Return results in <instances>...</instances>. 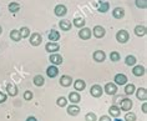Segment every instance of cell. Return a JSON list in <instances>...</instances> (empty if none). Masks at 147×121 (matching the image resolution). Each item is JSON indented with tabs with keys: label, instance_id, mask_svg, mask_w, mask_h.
Wrapping results in <instances>:
<instances>
[{
	"label": "cell",
	"instance_id": "1",
	"mask_svg": "<svg viewBox=\"0 0 147 121\" xmlns=\"http://www.w3.org/2000/svg\"><path fill=\"white\" fill-rule=\"evenodd\" d=\"M116 40L117 43L120 44H126L128 40H130V34H128L127 30H123V29H121L116 32Z\"/></svg>",
	"mask_w": 147,
	"mask_h": 121
},
{
	"label": "cell",
	"instance_id": "2",
	"mask_svg": "<svg viewBox=\"0 0 147 121\" xmlns=\"http://www.w3.org/2000/svg\"><path fill=\"white\" fill-rule=\"evenodd\" d=\"M117 91H119V87H117L115 82H107L104 86V93L110 95V96H115L117 94Z\"/></svg>",
	"mask_w": 147,
	"mask_h": 121
},
{
	"label": "cell",
	"instance_id": "3",
	"mask_svg": "<svg viewBox=\"0 0 147 121\" xmlns=\"http://www.w3.org/2000/svg\"><path fill=\"white\" fill-rule=\"evenodd\" d=\"M90 95L92 97H101L102 95H104V87H102L101 85H98V84H95V85L91 86V89H90Z\"/></svg>",
	"mask_w": 147,
	"mask_h": 121
},
{
	"label": "cell",
	"instance_id": "4",
	"mask_svg": "<svg viewBox=\"0 0 147 121\" xmlns=\"http://www.w3.org/2000/svg\"><path fill=\"white\" fill-rule=\"evenodd\" d=\"M132 106H134V102H132L131 99H121L120 100V106L119 107L121 109V111H125V112H127V111H130V110L132 109Z\"/></svg>",
	"mask_w": 147,
	"mask_h": 121
},
{
	"label": "cell",
	"instance_id": "5",
	"mask_svg": "<svg viewBox=\"0 0 147 121\" xmlns=\"http://www.w3.org/2000/svg\"><path fill=\"white\" fill-rule=\"evenodd\" d=\"M42 41V36L39 32H32V34L29 36V43H30L31 46H39Z\"/></svg>",
	"mask_w": 147,
	"mask_h": 121
},
{
	"label": "cell",
	"instance_id": "6",
	"mask_svg": "<svg viewBox=\"0 0 147 121\" xmlns=\"http://www.w3.org/2000/svg\"><path fill=\"white\" fill-rule=\"evenodd\" d=\"M91 32H92V35H94L96 39H102V38H104V36L106 35L105 28L101 26V25H95Z\"/></svg>",
	"mask_w": 147,
	"mask_h": 121
},
{
	"label": "cell",
	"instance_id": "7",
	"mask_svg": "<svg viewBox=\"0 0 147 121\" xmlns=\"http://www.w3.org/2000/svg\"><path fill=\"white\" fill-rule=\"evenodd\" d=\"M113 82H115L117 86H125L128 82V79L125 74H116L113 76Z\"/></svg>",
	"mask_w": 147,
	"mask_h": 121
},
{
	"label": "cell",
	"instance_id": "8",
	"mask_svg": "<svg viewBox=\"0 0 147 121\" xmlns=\"http://www.w3.org/2000/svg\"><path fill=\"white\" fill-rule=\"evenodd\" d=\"M49 61L51 63V65H56V66H59V65H61L64 63V59H62V56L59 53H54V54H50Z\"/></svg>",
	"mask_w": 147,
	"mask_h": 121
},
{
	"label": "cell",
	"instance_id": "9",
	"mask_svg": "<svg viewBox=\"0 0 147 121\" xmlns=\"http://www.w3.org/2000/svg\"><path fill=\"white\" fill-rule=\"evenodd\" d=\"M45 50L49 54L59 53V50H60V44H59V43H54V41H49V43L45 44Z\"/></svg>",
	"mask_w": 147,
	"mask_h": 121
},
{
	"label": "cell",
	"instance_id": "10",
	"mask_svg": "<svg viewBox=\"0 0 147 121\" xmlns=\"http://www.w3.org/2000/svg\"><path fill=\"white\" fill-rule=\"evenodd\" d=\"M54 14L57 18H64L66 14H67V8H66L64 4H57L54 8Z\"/></svg>",
	"mask_w": 147,
	"mask_h": 121
},
{
	"label": "cell",
	"instance_id": "11",
	"mask_svg": "<svg viewBox=\"0 0 147 121\" xmlns=\"http://www.w3.org/2000/svg\"><path fill=\"white\" fill-rule=\"evenodd\" d=\"M91 35H92V32H91V29L84 26L79 30V38L81 40H89L91 39Z\"/></svg>",
	"mask_w": 147,
	"mask_h": 121
},
{
	"label": "cell",
	"instance_id": "12",
	"mask_svg": "<svg viewBox=\"0 0 147 121\" xmlns=\"http://www.w3.org/2000/svg\"><path fill=\"white\" fill-rule=\"evenodd\" d=\"M92 59L96 63H104V61L106 60V54H105V51H102V50H96V51H94V54H92Z\"/></svg>",
	"mask_w": 147,
	"mask_h": 121
},
{
	"label": "cell",
	"instance_id": "13",
	"mask_svg": "<svg viewBox=\"0 0 147 121\" xmlns=\"http://www.w3.org/2000/svg\"><path fill=\"white\" fill-rule=\"evenodd\" d=\"M132 74H134L136 78H141V76H143L146 74V68L142 66V65H134Z\"/></svg>",
	"mask_w": 147,
	"mask_h": 121
},
{
	"label": "cell",
	"instance_id": "14",
	"mask_svg": "<svg viewBox=\"0 0 147 121\" xmlns=\"http://www.w3.org/2000/svg\"><path fill=\"white\" fill-rule=\"evenodd\" d=\"M66 111H67V114L70 116H78L80 114V111H81V109H80L76 104H71V105L66 106Z\"/></svg>",
	"mask_w": 147,
	"mask_h": 121
},
{
	"label": "cell",
	"instance_id": "15",
	"mask_svg": "<svg viewBox=\"0 0 147 121\" xmlns=\"http://www.w3.org/2000/svg\"><path fill=\"white\" fill-rule=\"evenodd\" d=\"M67 100L71 102V104H76V105H78L79 102H81V95H80V93H78V91H72V93L69 94Z\"/></svg>",
	"mask_w": 147,
	"mask_h": 121
},
{
	"label": "cell",
	"instance_id": "16",
	"mask_svg": "<svg viewBox=\"0 0 147 121\" xmlns=\"http://www.w3.org/2000/svg\"><path fill=\"white\" fill-rule=\"evenodd\" d=\"M46 75H47V78H50V79H55L59 75V68L56 65H50V66L46 69Z\"/></svg>",
	"mask_w": 147,
	"mask_h": 121
},
{
	"label": "cell",
	"instance_id": "17",
	"mask_svg": "<svg viewBox=\"0 0 147 121\" xmlns=\"http://www.w3.org/2000/svg\"><path fill=\"white\" fill-rule=\"evenodd\" d=\"M135 94H136L137 100L146 101V99H147V90H146V87H138V89H136Z\"/></svg>",
	"mask_w": 147,
	"mask_h": 121
},
{
	"label": "cell",
	"instance_id": "18",
	"mask_svg": "<svg viewBox=\"0 0 147 121\" xmlns=\"http://www.w3.org/2000/svg\"><path fill=\"white\" fill-rule=\"evenodd\" d=\"M72 84H74V89H75V91H78V93H80V91H84L86 89V82H85V80H82V79L75 80Z\"/></svg>",
	"mask_w": 147,
	"mask_h": 121
},
{
	"label": "cell",
	"instance_id": "19",
	"mask_svg": "<svg viewBox=\"0 0 147 121\" xmlns=\"http://www.w3.org/2000/svg\"><path fill=\"white\" fill-rule=\"evenodd\" d=\"M59 82H60V85L62 87H69V86H71V84L74 82V80H72L71 76H69V75H61Z\"/></svg>",
	"mask_w": 147,
	"mask_h": 121
},
{
	"label": "cell",
	"instance_id": "20",
	"mask_svg": "<svg viewBox=\"0 0 147 121\" xmlns=\"http://www.w3.org/2000/svg\"><path fill=\"white\" fill-rule=\"evenodd\" d=\"M6 94L11 97H15L18 94H19V90H18V86L15 84H8L6 85Z\"/></svg>",
	"mask_w": 147,
	"mask_h": 121
},
{
	"label": "cell",
	"instance_id": "21",
	"mask_svg": "<svg viewBox=\"0 0 147 121\" xmlns=\"http://www.w3.org/2000/svg\"><path fill=\"white\" fill-rule=\"evenodd\" d=\"M134 31H135L136 36H138V38H143V36L146 35V32H147V29H146L145 25H137V26H135Z\"/></svg>",
	"mask_w": 147,
	"mask_h": 121
},
{
	"label": "cell",
	"instance_id": "22",
	"mask_svg": "<svg viewBox=\"0 0 147 121\" xmlns=\"http://www.w3.org/2000/svg\"><path fill=\"white\" fill-rule=\"evenodd\" d=\"M59 26H60V29L62 31H69V30H71L72 24H71V21H70V20L64 19V20L59 21Z\"/></svg>",
	"mask_w": 147,
	"mask_h": 121
},
{
	"label": "cell",
	"instance_id": "23",
	"mask_svg": "<svg viewBox=\"0 0 147 121\" xmlns=\"http://www.w3.org/2000/svg\"><path fill=\"white\" fill-rule=\"evenodd\" d=\"M121 114V109L117 105H111L109 107V116L111 117H119Z\"/></svg>",
	"mask_w": 147,
	"mask_h": 121
},
{
	"label": "cell",
	"instance_id": "24",
	"mask_svg": "<svg viewBox=\"0 0 147 121\" xmlns=\"http://www.w3.org/2000/svg\"><path fill=\"white\" fill-rule=\"evenodd\" d=\"M112 16L115 18V19H122L125 16V9L117 6V8H115L112 10Z\"/></svg>",
	"mask_w": 147,
	"mask_h": 121
},
{
	"label": "cell",
	"instance_id": "25",
	"mask_svg": "<svg viewBox=\"0 0 147 121\" xmlns=\"http://www.w3.org/2000/svg\"><path fill=\"white\" fill-rule=\"evenodd\" d=\"M47 38H49L50 41L57 43V40H60V32H59L57 30H55V29H51V31L49 32Z\"/></svg>",
	"mask_w": 147,
	"mask_h": 121
},
{
	"label": "cell",
	"instance_id": "26",
	"mask_svg": "<svg viewBox=\"0 0 147 121\" xmlns=\"http://www.w3.org/2000/svg\"><path fill=\"white\" fill-rule=\"evenodd\" d=\"M32 82H34L35 86L41 87V86H44V84H45V78H44L42 75H35L34 79H32Z\"/></svg>",
	"mask_w": 147,
	"mask_h": 121
},
{
	"label": "cell",
	"instance_id": "27",
	"mask_svg": "<svg viewBox=\"0 0 147 121\" xmlns=\"http://www.w3.org/2000/svg\"><path fill=\"white\" fill-rule=\"evenodd\" d=\"M85 24H86V20L84 19V18H75V19L72 20V25L75 28H78V29H81L85 26Z\"/></svg>",
	"mask_w": 147,
	"mask_h": 121
},
{
	"label": "cell",
	"instance_id": "28",
	"mask_svg": "<svg viewBox=\"0 0 147 121\" xmlns=\"http://www.w3.org/2000/svg\"><path fill=\"white\" fill-rule=\"evenodd\" d=\"M8 9H9L10 13L15 14V13H18V11H19V10L21 9V5L19 4V3H16V1H11V3H9Z\"/></svg>",
	"mask_w": 147,
	"mask_h": 121
},
{
	"label": "cell",
	"instance_id": "29",
	"mask_svg": "<svg viewBox=\"0 0 147 121\" xmlns=\"http://www.w3.org/2000/svg\"><path fill=\"white\" fill-rule=\"evenodd\" d=\"M110 10V3L109 1H101L100 3V5L97 6V11L98 13H107Z\"/></svg>",
	"mask_w": 147,
	"mask_h": 121
},
{
	"label": "cell",
	"instance_id": "30",
	"mask_svg": "<svg viewBox=\"0 0 147 121\" xmlns=\"http://www.w3.org/2000/svg\"><path fill=\"white\" fill-rule=\"evenodd\" d=\"M136 63H137V59L134 55H127L126 59H125V64L127 66H134V65H136Z\"/></svg>",
	"mask_w": 147,
	"mask_h": 121
},
{
	"label": "cell",
	"instance_id": "31",
	"mask_svg": "<svg viewBox=\"0 0 147 121\" xmlns=\"http://www.w3.org/2000/svg\"><path fill=\"white\" fill-rule=\"evenodd\" d=\"M10 39H11L13 41H15V43H18V41H20V40H21L20 32H19L18 29H14V30L10 31Z\"/></svg>",
	"mask_w": 147,
	"mask_h": 121
},
{
	"label": "cell",
	"instance_id": "32",
	"mask_svg": "<svg viewBox=\"0 0 147 121\" xmlns=\"http://www.w3.org/2000/svg\"><path fill=\"white\" fill-rule=\"evenodd\" d=\"M135 91H136V86L134 85V84H126L125 85V94L126 95H132V94H135Z\"/></svg>",
	"mask_w": 147,
	"mask_h": 121
},
{
	"label": "cell",
	"instance_id": "33",
	"mask_svg": "<svg viewBox=\"0 0 147 121\" xmlns=\"http://www.w3.org/2000/svg\"><path fill=\"white\" fill-rule=\"evenodd\" d=\"M19 32H20L21 39H26V38L30 36V29H29L28 26H23L21 29H19Z\"/></svg>",
	"mask_w": 147,
	"mask_h": 121
},
{
	"label": "cell",
	"instance_id": "34",
	"mask_svg": "<svg viewBox=\"0 0 147 121\" xmlns=\"http://www.w3.org/2000/svg\"><path fill=\"white\" fill-rule=\"evenodd\" d=\"M67 102H69V100L65 96H60V97H57V100H56V105L59 107H66Z\"/></svg>",
	"mask_w": 147,
	"mask_h": 121
},
{
	"label": "cell",
	"instance_id": "35",
	"mask_svg": "<svg viewBox=\"0 0 147 121\" xmlns=\"http://www.w3.org/2000/svg\"><path fill=\"white\" fill-rule=\"evenodd\" d=\"M110 60L113 61V63H117V61L121 60V55L119 51H111L110 53Z\"/></svg>",
	"mask_w": 147,
	"mask_h": 121
},
{
	"label": "cell",
	"instance_id": "36",
	"mask_svg": "<svg viewBox=\"0 0 147 121\" xmlns=\"http://www.w3.org/2000/svg\"><path fill=\"white\" fill-rule=\"evenodd\" d=\"M136 120H137L136 114L135 112H130V111H127L126 115H125V117H123V121H136Z\"/></svg>",
	"mask_w": 147,
	"mask_h": 121
},
{
	"label": "cell",
	"instance_id": "37",
	"mask_svg": "<svg viewBox=\"0 0 147 121\" xmlns=\"http://www.w3.org/2000/svg\"><path fill=\"white\" fill-rule=\"evenodd\" d=\"M135 4L138 9L145 10L147 8V0H135Z\"/></svg>",
	"mask_w": 147,
	"mask_h": 121
},
{
	"label": "cell",
	"instance_id": "38",
	"mask_svg": "<svg viewBox=\"0 0 147 121\" xmlns=\"http://www.w3.org/2000/svg\"><path fill=\"white\" fill-rule=\"evenodd\" d=\"M85 121H97V116L95 112H87L85 115Z\"/></svg>",
	"mask_w": 147,
	"mask_h": 121
},
{
	"label": "cell",
	"instance_id": "39",
	"mask_svg": "<svg viewBox=\"0 0 147 121\" xmlns=\"http://www.w3.org/2000/svg\"><path fill=\"white\" fill-rule=\"evenodd\" d=\"M32 99H34V94H32V91L31 90H26L24 93V100H26V101H31Z\"/></svg>",
	"mask_w": 147,
	"mask_h": 121
},
{
	"label": "cell",
	"instance_id": "40",
	"mask_svg": "<svg viewBox=\"0 0 147 121\" xmlns=\"http://www.w3.org/2000/svg\"><path fill=\"white\" fill-rule=\"evenodd\" d=\"M6 100H8V95L0 91V104H4Z\"/></svg>",
	"mask_w": 147,
	"mask_h": 121
},
{
	"label": "cell",
	"instance_id": "41",
	"mask_svg": "<svg viewBox=\"0 0 147 121\" xmlns=\"http://www.w3.org/2000/svg\"><path fill=\"white\" fill-rule=\"evenodd\" d=\"M97 121H112V120H111V116H109V115H102L100 119H97Z\"/></svg>",
	"mask_w": 147,
	"mask_h": 121
},
{
	"label": "cell",
	"instance_id": "42",
	"mask_svg": "<svg viewBox=\"0 0 147 121\" xmlns=\"http://www.w3.org/2000/svg\"><path fill=\"white\" fill-rule=\"evenodd\" d=\"M142 112L145 114H147V104H146V101H143V105H142Z\"/></svg>",
	"mask_w": 147,
	"mask_h": 121
},
{
	"label": "cell",
	"instance_id": "43",
	"mask_svg": "<svg viewBox=\"0 0 147 121\" xmlns=\"http://www.w3.org/2000/svg\"><path fill=\"white\" fill-rule=\"evenodd\" d=\"M25 121H38V119H36L35 116H29V117H28V119L25 120Z\"/></svg>",
	"mask_w": 147,
	"mask_h": 121
},
{
	"label": "cell",
	"instance_id": "44",
	"mask_svg": "<svg viewBox=\"0 0 147 121\" xmlns=\"http://www.w3.org/2000/svg\"><path fill=\"white\" fill-rule=\"evenodd\" d=\"M112 121H123V119H119V117H115V120H112Z\"/></svg>",
	"mask_w": 147,
	"mask_h": 121
},
{
	"label": "cell",
	"instance_id": "45",
	"mask_svg": "<svg viewBox=\"0 0 147 121\" xmlns=\"http://www.w3.org/2000/svg\"><path fill=\"white\" fill-rule=\"evenodd\" d=\"M3 34V28H1V25H0V35Z\"/></svg>",
	"mask_w": 147,
	"mask_h": 121
}]
</instances>
